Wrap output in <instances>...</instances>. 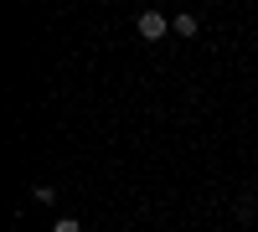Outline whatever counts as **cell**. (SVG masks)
I'll return each mask as SVG.
<instances>
[{
  "instance_id": "1",
  "label": "cell",
  "mask_w": 258,
  "mask_h": 232,
  "mask_svg": "<svg viewBox=\"0 0 258 232\" xmlns=\"http://www.w3.org/2000/svg\"><path fill=\"white\" fill-rule=\"evenodd\" d=\"M135 26H140V36H145V41H160L165 31H176V26H170L160 11H140V21H135Z\"/></svg>"
},
{
  "instance_id": "2",
  "label": "cell",
  "mask_w": 258,
  "mask_h": 232,
  "mask_svg": "<svg viewBox=\"0 0 258 232\" xmlns=\"http://www.w3.org/2000/svg\"><path fill=\"white\" fill-rule=\"evenodd\" d=\"M170 26H176V36H197V16H191V11H181L176 21H170Z\"/></svg>"
},
{
  "instance_id": "3",
  "label": "cell",
  "mask_w": 258,
  "mask_h": 232,
  "mask_svg": "<svg viewBox=\"0 0 258 232\" xmlns=\"http://www.w3.org/2000/svg\"><path fill=\"white\" fill-rule=\"evenodd\" d=\"M52 232H83V222H78V217H57Z\"/></svg>"
}]
</instances>
